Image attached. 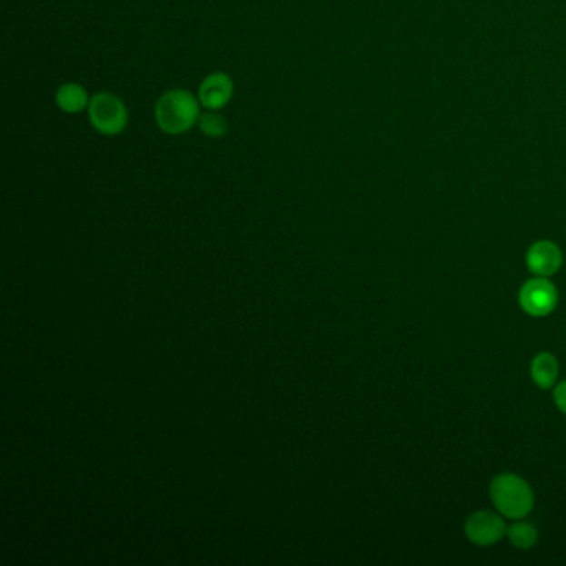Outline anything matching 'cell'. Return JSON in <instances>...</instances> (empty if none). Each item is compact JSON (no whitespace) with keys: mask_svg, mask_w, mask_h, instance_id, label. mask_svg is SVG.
Listing matches in <instances>:
<instances>
[{"mask_svg":"<svg viewBox=\"0 0 566 566\" xmlns=\"http://www.w3.org/2000/svg\"><path fill=\"white\" fill-rule=\"evenodd\" d=\"M200 100L188 90L174 88L164 92L154 106V120L166 134H182L198 125Z\"/></svg>","mask_w":566,"mask_h":566,"instance_id":"6da1fadb","label":"cell"},{"mask_svg":"<svg viewBox=\"0 0 566 566\" xmlns=\"http://www.w3.org/2000/svg\"><path fill=\"white\" fill-rule=\"evenodd\" d=\"M490 495L500 513L513 520L527 517L535 503L530 485L513 473H503L493 480Z\"/></svg>","mask_w":566,"mask_h":566,"instance_id":"7a4b0ae2","label":"cell"},{"mask_svg":"<svg viewBox=\"0 0 566 566\" xmlns=\"http://www.w3.org/2000/svg\"><path fill=\"white\" fill-rule=\"evenodd\" d=\"M88 120L96 132L105 136L124 134L128 125V108L120 96L98 92L88 105Z\"/></svg>","mask_w":566,"mask_h":566,"instance_id":"3957f363","label":"cell"},{"mask_svg":"<svg viewBox=\"0 0 566 566\" xmlns=\"http://www.w3.org/2000/svg\"><path fill=\"white\" fill-rule=\"evenodd\" d=\"M520 306L533 317H543L550 314L558 303V293L555 286L545 278L530 279L520 291Z\"/></svg>","mask_w":566,"mask_h":566,"instance_id":"277c9868","label":"cell"},{"mask_svg":"<svg viewBox=\"0 0 566 566\" xmlns=\"http://www.w3.org/2000/svg\"><path fill=\"white\" fill-rule=\"evenodd\" d=\"M465 533L472 543L480 547H489L501 540L507 533V527L499 515L492 511H477L467 520Z\"/></svg>","mask_w":566,"mask_h":566,"instance_id":"5b68a950","label":"cell"},{"mask_svg":"<svg viewBox=\"0 0 566 566\" xmlns=\"http://www.w3.org/2000/svg\"><path fill=\"white\" fill-rule=\"evenodd\" d=\"M234 94V82L224 72H213L198 88V100L204 110H216L228 105Z\"/></svg>","mask_w":566,"mask_h":566,"instance_id":"8992f818","label":"cell"},{"mask_svg":"<svg viewBox=\"0 0 566 566\" xmlns=\"http://www.w3.org/2000/svg\"><path fill=\"white\" fill-rule=\"evenodd\" d=\"M528 269L540 278H548L561 268V251L551 241H538L527 253Z\"/></svg>","mask_w":566,"mask_h":566,"instance_id":"52a82bcc","label":"cell"},{"mask_svg":"<svg viewBox=\"0 0 566 566\" xmlns=\"http://www.w3.org/2000/svg\"><path fill=\"white\" fill-rule=\"evenodd\" d=\"M90 100L92 98L88 95L85 87H82L75 82H67L60 85L55 94V104L64 114H68V115H77L80 112L88 110Z\"/></svg>","mask_w":566,"mask_h":566,"instance_id":"ba28073f","label":"cell"},{"mask_svg":"<svg viewBox=\"0 0 566 566\" xmlns=\"http://www.w3.org/2000/svg\"><path fill=\"white\" fill-rule=\"evenodd\" d=\"M558 377L557 359L550 353L538 354L531 362V379L540 389H551Z\"/></svg>","mask_w":566,"mask_h":566,"instance_id":"9c48e42d","label":"cell"},{"mask_svg":"<svg viewBox=\"0 0 566 566\" xmlns=\"http://www.w3.org/2000/svg\"><path fill=\"white\" fill-rule=\"evenodd\" d=\"M198 126H200V132L208 138H221L228 132L226 118L218 114L216 110L203 112L198 120Z\"/></svg>","mask_w":566,"mask_h":566,"instance_id":"30bf717a","label":"cell"},{"mask_svg":"<svg viewBox=\"0 0 566 566\" xmlns=\"http://www.w3.org/2000/svg\"><path fill=\"white\" fill-rule=\"evenodd\" d=\"M510 543L521 550H528L537 543L538 533L531 523H515L509 528Z\"/></svg>","mask_w":566,"mask_h":566,"instance_id":"8fae6325","label":"cell"},{"mask_svg":"<svg viewBox=\"0 0 566 566\" xmlns=\"http://www.w3.org/2000/svg\"><path fill=\"white\" fill-rule=\"evenodd\" d=\"M553 399H555L558 409L566 415V381L565 382H561V384L558 385L557 389H555Z\"/></svg>","mask_w":566,"mask_h":566,"instance_id":"7c38bea8","label":"cell"}]
</instances>
